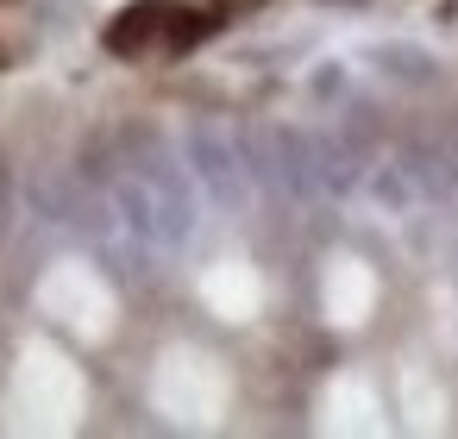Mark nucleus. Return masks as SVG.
<instances>
[{"label": "nucleus", "mask_w": 458, "mask_h": 439, "mask_svg": "<svg viewBox=\"0 0 458 439\" xmlns=\"http://www.w3.org/2000/svg\"><path fill=\"white\" fill-rule=\"evenodd\" d=\"M214 32H220L214 13H189L176 0H132V7L107 26V51L114 57H182Z\"/></svg>", "instance_id": "nucleus-1"}, {"label": "nucleus", "mask_w": 458, "mask_h": 439, "mask_svg": "<svg viewBox=\"0 0 458 439\" xmlns=\"http://www.w3.org/2000/svg\"><path fill=\"white\" fill-rule=\"evenodd\" d=\"M220 7H251V0H220Z\"/></svg>", "instance_id": "nucleus-2"}]
</instances>
